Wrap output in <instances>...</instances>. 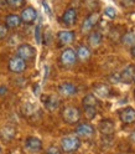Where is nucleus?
I'll return each mask as SVG.
<instances>
[{
	"label": "nucleus",
	"instance_id": "1",
	"mask_svg": "<svg viewBox=\"0 0 135 154\" xmlns=\"http://www.w3.org/2000/svg\"><path fill=\"white\" fill-rule=\"evenodd\" d=\"M81 147V139L77 136H67L61 139V150L71 154L80 149Z\"/></svg>",
	"mask_w": 135,
	"mask_h": 154
},
{
	"label": "nucleus",
	"instance_id": "2",
	"mask_svg": "<svg viewBox=\"0 0 135 154\" xmlns=\"http://www.w3.org/2000/svg\"><path fill=\"white\" fill-rule=\"evenodd\" d=\"M81 111L74 106H67L62 109V119L67 124H77L81 119Z\"/></svg>",
	"mask_w": 135,
	"mask_h": 154
},
{
	"label": "nucleus",
	"instance_id": "3",
	"mask_svg": "<svg viewBox=\"0 0 135 154\" xmlns=\"http://www.w3.org/2000/svg\"><path fill=\"white\" fill-rule=\"evenodd\" d=\"M60 62L63 67H73L77 62V55L76 51L71 47H67L61 52L60 56Z\"/></svg>",
	"mask_w": 135,
	"mask_h": 154
},
{
	"label": "nucleus",
	"instance_id": "4",
	"mask_svg": "<svg viewBox=\"0 0 135 154\" xmlns=\"http://www.w3.org/2000/svg\"><path fill=\"white\" fill-rule=\"evenodd\" d=\"M16 55L19 57H21V59L25 60V61H30V60H34L35 59L36 50H35V47L31 46L30 44H21L20 46L17 47Z\"/></svg>",
	"mask_w": 135,
	"mask_h": 154
},
{
	"label": "nucleus",
	"instance_id": "5",
	"mask_svg": "<svg viewBox=\"0 0 135 154\" xmlns=\"http://www.w3.org/2000/svg\"><path fill=\"white\" fill-rule=\"evenodd\" d=\"M95 133V129L92 124L89 123H81L78 126L76 127V136L78 137L80 139L81 138H84V139H89L94 136Z\"/></svg>",
	"mask_w": 135,
	"mask_h": 154
},
{
	"label": "nucleus",
	"instance_id": "6",
	"mask_svg": "<svg viewBox=\"0 0 135 154\" xmlns=\"http://www.w3.org/2000/svg\"><path fill=\"white\" fill-rule=\"evenodd\" d=\"M8 67H9V70L14 73H21L26 70V61L16 55V56H13L11 59L9 60Z\"/></svg>",
	"mask_w": 135,
	"mask_h": 154
},
{
	"label": "nucleus",
	"instance_id": "7",
	"mask_svg": "<svg viewBox=\"0 0 135 154\" xmlns=\"http://www.w3.org/2000/svg\"><path fill=\"white\" fill-rule=\"evenodd\" d=\"M98 20H99V14H98V13H92V14H89V15L83 20L82 26H81V31H82L83 34L91 32L93 29H94V26L97 25Z\"/></svg>",
	"mask_w": 135,
	"mask_h": 154
},
{
	"label": "nucleus",
	"instance_id": "8",
	"mask_svg": "<svg viewBox=\"0 0 135 154\" xmlns=\"http://www.w3.org/2000/svg\"><path fill=\"white\" fill-rule=\"evenodd\" d=\"M57 91L61 96L63 97H73V96L77 94V86L72 82H62L58 85V87H57Z\"/></svg>",
	"mask_w": 135,
	"mask_h": 154
},
{
	"label": "nucleus",
	"instance_id": "9",
	"mask_svg": "<svg viewBox=\"0 0 135 154\" xmlns=\"http://www.w3.org/2000/svg\"><path fill=\"white\" fill-rule=\"evenodd\" d=\"M98 129L104 137H112L115 132V124L112 119H103L99 122Z\"/></svg>",
	"mask_w": 135,
	"mask_h": 154
},
{
	"label": "nucleus",
	"instance_id": "10",
	"mask_svg": "<svg viewBox=\"0 0 135 154\" xmlns=\"http://www.w3.org/2000/svg\"><path fill=\"white\" fill-rule=\"evenodd\" d=\"M42 102L45 104L46 109H49L50 112L56 111L57 108L60 107V103H61L60 98L57 97L56 94H46V96H44V97H42Z\"/></svg>",
	"mask_w": 135,
	"mask_h": 154
},
{
	"label": "nucleus",
	"instance_id": "11",
	"mask_svg": "<svg viewBox=\"0 0 135 154\" xmlns=\"http://www.w3.org/2000/svg\"><path fill=\"white\" fill-rule=\"evenodd\" d=\"M25 148L30 153H38L42 150V142L36 137H27L25 140Z\"/></svg>",
	"mask_w": 135,
	"mask_h": 154
},
{
	"label": "nucleus",
	"instance_id": "12",
	"mask_svg": "<svg viewBox=\"0 0 135 154\" xmlns=\"http://www.w3.org/2000/svg\"><path fill=\"white\" fill-rule=\"evenodd\" d=\"M119 117H120V121L125 126L133 124V123H135V109L131 107H125L124 109H122L119 112Z\"/></svg>",
	"mask_w": 135,
	"mask_h": 154
},
{
	"label": "nucleus",
	"instance_id": "13",
	"mask_svg": "<svg viewBox=\"0 0 135 154\" xmlns=\"http://www.w3.org/2000/svg\"><path fill=\"white\" fill-rule=\"evenodd\" d=\"M57 38H58L60 46L70 45L74 41L76 34H74V31H71V30H61V31L57 32Z\"/></svg>",
	"mask_w": 135,
	"mask_h": 154
},
{
	"label": "nucleus",
	"instance_id": "14",
	"mask_svg": "<svg viewBox=\"0 0 135 154\" xmlns=\"http://www.w3.org/2000/svg\"><path fill=\"white\" fill-rule=\"evenodd\" d=\"M36 19H37V11L32 6L25 8L20 14V20L21 23H25V24H32Z\"/></svg>",
	"mask_w": 135,
	"mask_h": 154
},
{
	"label": "nucleus",
	"instance_id": "15",
	"mask_svg": "<svg viewBox=\"0 0 135 154\" xmlns=\"http://www.w3.org/2000/svg\"><path fill=\"white\" fill-rule=\"evenodd\" d=\"M61 20L66 26H73L77 21V10L74 8H68L63 13Z\"/></svg>",
	"mask_w": 135,
	"mask_h": 154
},
{
	"label": "nucleus",
	"instance_id": "16",
	"mask_svg": "<svg viewBox=\"0 0 135 154\" xmlns=\"http://www.w3.org/2000/svg\"><path fill=\"white\" fill-rule=\"evenodd\" d=\"M133 79H134V67L131 65H128L127 67H124L122 70V72L119 75V81L127 83V85H130L133 82Z\"/></svg>",
	"mask_w": 135,
	"mask_h": 154
},
{
	"label": "nucleus",
	"instance_id": "17",
	"mask_svg": "<svg viewBox=\"0 0 135 154\" xmlns=\"http://www.w3.org/2000/svg\"><path fill=\"white\" fill-rule=\"evenodd\" d=\"M93 91H94V96H99L102 98H107L112 94L109 86L103 85V83H95L93 86Z\"/></svg>",
	"mask_w": 135,
	"mask_h": 154
},
{
	"label": "nucleus",
	"instance_id": "18",
	"mask_svg": "<svg viewBox=\"0 0 135 154\" xmlns=\"http://www.w3.org/2000/svg\"><path fill=\"white\" fill-rule=\"evenodd\" d=\"M76 55H77V60H80V61H88L91 59V56H92V52H91L88 46L80 45L78 47H77V50H76Z\"/></svg>",
	"mask_w": 135,
	"mask_h": 154
},
{
	"label": "nucleus",
	"instance_id": "19",
	"mask_svg": "<svg viewBox=\"0 0 135 154\" xmlns=\"http://www.w3.org/2000/svg\"><path fill=\"white\" fill-rule=\"evenodd\" d=\"M20 24H21L20 16L16 14H9L5 19V25L8 26V29H16L20 26Z\"/></svg>",
	"mask_w": 135,
	"mask_h": 154
},
{
	"label": "nucleus",
	"instance_id": "20",
	"mask_svg": "<svg viewBox=\"0 0 135 154\" xmlns=\"http://www.w3.org/2000/svg\"><path fill=\"white\" fill-rule=\"evenodd\" d=\"M103 40V36L99 31H92L88 35V45L92 47H98L102 44Z\"/></svg>",
	"mask_w": 135,
	"mask_h": 154
},
{
	"label": "nucleus",
	"instance_id": "21",
	"mask_svg": "<svg viewBox=\"0 0 135 154\" xmlns=\"http://www.w3.org/2000/svg\"><path fill=\"white\" fill-rule=\"evenodd\" d=\"M120 41L124 46L127 47H133L135 45V32L134 31H128L122 35Z\"/></svg>",
	"mask_w": 135,
	"mask_h": 154
},
{
	"label": "nucleus",
	"instance_id": "22",
	"mask_svg": "<svg viewBox=\"0 0 135 154\" xmlns=\"http://www.w3.org/2000/svg\"><path fill=\"white\" fill-rule=\"evenodd\" d=\"M98 103H99V102H98L97 97H95L93 93L86 94L84 98L82 100V106H83V107H95V108H97Z\"/></svg>",
	"mask_w": 135,
	"mask_h": 154
},
{
	"label": "nucleus",
	"instance_id": "23",
	"mask_svg": "<svg viewBox=\"0 0 135 154\" xmlns=\"http://www.w3.org/2000/svg\"><path fill=\"white\" fill-rule=\"evenodd\" d=\"M6 5H9L11 9H21L22 6H25L26 0H5Z\"/></svg>",
	"mask_w": 135,
	"mask_h": 154
},
{
	"label": "nucleus",
	"instance_id": "24",
	"mask_svg": "<svg viewBox=\"0 0 135 154\" xmlns=\"http://www.w3.org/2000/svg\"><path fill=\"white\" fill-rule=\"evenodd\" d=\"M84 109V117L87 119H94L95 116H97V108L95 107H83Z\"/></svg>",
	"mask_w": 135,
	"mask_h": 154
},
{
	"label": "nucleus",
	"instance_id": "25",
	"mask_svg": "<svg viewBox=\"0 0 135 154\" xmlns=\"http://www.w3.org/2000/svg\"><path fill=\"white\" fill-rule=\"evenodd\" d=\"M14 134H15V131H14V128H11V127H5V128L2 131V137H3L5 140H10L11 138H14Z\"/></svg>",
	"mask_w": 135,
	"mask_h": 154
},
{
	"label": "nucleus",
	"instance_id": "26",
	"mask_svg": "<svg viewBox=\"0 0 135 154\" xmlns=\"http://www.w3.org/2000/svg\"><path fill=\"white\" fill-rule=\"evenodd\" d=\"M8 32H9V29L5 24H0V41L4 40V38L8 36Z\"/></svg>",
	"mask_w": 135,
	"mask_h": 154
},
{
	"label": "nucleus",
	"instance_id": "27",
	"mask_svg": "<svg viewBox=\"0 0 135 154\" xmlns=\"http://www.w3.org/2000/svg\"><path fill=\"white\" fill-rule=\"evenodd\" d=\"M45 154H62V150H61V148L56 147V146H51L46 149Z\"/></svg>",
	"mask_w": 135,
	"mask_h": 154
},
{
	"label": "nucleus",
	"instance_id": "28",
	"mask_svg": "<svg viewBox=\"0 0 135 154\" xmlns=\"http://www.w3.org/2000/svg\"><path fill=\"white\" fill-rule=\"evenodd\" d=\"M104 14L107 15L108 17H110V19H114L115 16H117V11H115V9H114V8H110V6L105 8V10H104Z\"/></svg>",
	"mask_w": 135,
	"mask_h": 154
},
{
	"label": "nucleus",
	"instance_id": "29",
	"mask_svg": "<svg viewBox=\"0 0 135 154\" xmlns=\"http://www.w3.org/2000/svg\"><path fill=\"white\" fill-rule=\"evenodd\" d=\"M41 25H36V29H35V38H36V42L37 44H41Z\"/></svg>",
	"mask_w": 135,
	"mask_h": 154
},
{
	"label": "nucleus",
	"instance_id": "30",
	"mask_svg": "<svg viewBox=\"0 0 135 154\" xmlns=\"http://www.w3.org/2000/svg\"><path fill=\"white\" fill-rule=\"evenodd\" d=\"M42 5H44V8H45V10L47 11V14H49V15H51V10H50L49 5H47V3H46V2H42Z\"/></svg>",
	"mask_w": 135,
	"mask_h": 154
},
{
	"label": "nucleus",
	"instance_id": "31",
	"mask_svg": "<svg viewBox=\"0 0 135 154\" xmlns=\"http://www.w3.org/2000/svg\"><path fill=\"white\" fill-rule=\"evenodd\" d=\"M130 54H131V57H134V59H135V45L130 49Z\"/></svg>",
	"mask_w": 135,
	"mask_h": 154
},
{
	"label": "nucleus",
	"instance_id": "32",
	"mask_svg": "<svg viewBox=\"0 0 135 154\" xmlns=\"http://www.w3.org/2000/svg\"><path fill=\"white\" fill-rule=\"evenodd\" d=\"M130 140L135 143V131H133V132H131V134H130Z\"/></svg>",
	"mask_w": 135,
	"mask_h": 154
},
{
	"label": "nucleus",
	"instance_id": "33",
	"mask_svg": "<svg viewBox=\"0 0 135 154\" xmlns=\"http://www.w3.org/2000/svg\"><path fill=\"white\" fill-rule=\"evenodd\" d=\"M6 92V87L5 86H3V87H0V94H4Z\"/></svg>",
	"mask_w": 135,
	"mask_h": 154
},
{
	"label": "nucleus",
	"instance_id": "34",
	"mask_svg": "<svg viewBox=\"0 0 135 154\" xmlns=\"http://www.w3.org/2000/svg\"><path fill=\"white\" fill-rule=\"evenodd\" d=\"M133 81H134V82H135V75H134V79H133Z\"/></svg>",
	"mask_w": 135,
	"mask_h": 154
},
{
	"label": "nucleus",
	"instance_id": "35",
	"mask_svg": "<svg viewBox=\"0 0 135 154\" xmlns=\"http://www.w3.org/2000/svg\"><path fill=\"white\" fill-rule=\"evenodd\" d=\"M119 154H123V153H119Z\"/></svg>",
	"mask_w": 135,
	"mask_h": 154
},
{
	"label": "nucleus",
	"instance_id": "36",
	"mask_svg": "<svg viewBox=\"0 0 135 154\" xmlns=\"http://www.w3.org/2000/svg\"><path fill=\"white\" fill-rule=\"evenodd\" d=\"M134 70H135V69H134Z\"/></svg>",
	"mask_w": 135,
	"mask_h": 154
}]
</instances>
